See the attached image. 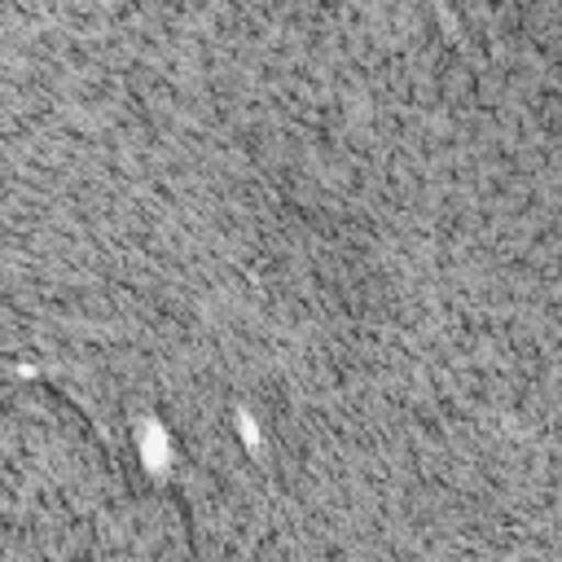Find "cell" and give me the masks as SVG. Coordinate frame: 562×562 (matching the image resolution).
I'll return each mask as SVG.
<instances>
[{
	"instance_id": "6da1fadb",
	"label": "cell",
	"mask_w": 562,
	"mask_h": 562,
	"mask_svg": "<svg viewBox=\"0 0 562 562\" xmlns=\"http://www.w3.org/2000/svg\"><path fill=\"white\" fill-rule=\"evenodd\" d=\"M435 13H439V31H443V40L461 48V26H457V18H452V9H448V0H435Z\"/></svg>"
}]
</instances>
